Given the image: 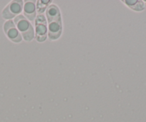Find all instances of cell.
<instances>
[{
	"mask_svg": "<svg viewBox=\"0 0 146 122\" xmlns=\"http://www.w3.org/2000/svg\"><path fill=\"white\" fill-rule=\"evenodd\" d=\"M62 21H52L49 22V36L51 40L59 38L62 33Z\"/></svg>",
	"mask_w": 146,
	"mask_h": 122,
	"instance_id": "5",
	"label": "cell"
},
{
	"mask_svg": "<svg viewBox=\"0 0 146 122\" xmlns=\"http://www.w3.org/2000/svg\"><path fill=\"white\" fill-rule=\"evenodd\" d=\"M24 14L30 21H33L36 17L35 6L32 2H27L25 5L24 7Z\"/></svg>",
	"mask_w": 146,
	"mask_h": 122,
	"instance_id": "7",
	"label": "cell"
},
{
	"mask_svg": "<svg viewBox=\"0 0 146 122\" xmlns=\"http://www.w3.org/2000/svg\"><path fill=\"white\" fill-rule=\"evenodd\" d=\"M36 39L39 42H43L47 37V22L43 15H39L35 21Z\"/></svg>",
	"mask_w": 146,
	"mask_h": 122,
	"instance_id": "3",
	"label": "cell"
},
{
	"mask_svg": "<svg viewBox=\"0 0 146 122\" xmlns=\"http://www.w3.org/2000/svg\"><path fill=\"white\" fill-rule=\"evenodd\" d=\"M18 30L22 35L26 41H30L34 37V29L32 25L27 20L23 15H18L14 19Z\"/></svg>",
	"mask_w": 146,
	"mask_h": 122,
	"instance_id": "1",
	"label": "cell"
},
{
	"mask_svg": "<svg viewBox=\"0 0 146 122\" xmlns=\"http://www.w3.org/2000/svg\"><path fill=\"white\" fill-rule=\"evenodd\" d=\"M127 6L136 11H141L144 9L145 4L142 1H124Z\"/></svg>",
	"mask_w": 146,
	"mask_h": 122,
	"instance_id": "8",
	"label": "cell"
},
{
	"mask_svg": "<svg viewBox=\"0 0 146 122\" xmlns=\"http://www.w3.org/2000/svg\"><path fill=\"white\" fill-rule=\"evenodd\" d=\"M22 1H12L2 11V17L5 19H10L19 15L22 10Z\"/></svg>",
	"mask_w": 146,
	"mask_h": 122,
	"instance_id": "2",
	"label": "cell"
},
{
	"mask_svg": "<svg viewBox=\"0 0 146 122\" xmlns=\"http://www.w3.org/2000/svg\"><path fill=\"white\" fill-rule=\"evenodd\" d=\"M46 15H47L49 22H52V21H62L61 15H60L59 8L55 5H50L47 8Z\"/></svg>",
	"mask_w": 146,
	"mask_h": 122,
	"instance_id": "6",
	"label": "cell"
},
{
	"mask_svg": "<svg viewBox=\"0 0 146 122\" xmlns=\"http://www.w3.org/2000/svg\"><path fill=\"white\" fill-rule=\"evenodd\" d=\"M51 1H40V2H37V10L38 12L42 13V12H44V9L46 8V7L48 5V3H50Z\"/></svg>",
	"mask_w": 146,
	"mask_h": 122,
	"instance_id": "9",
	"label": "cell"
},
{
	"mask_svg": "<svg viewBox=\"0 0 146 122\" xmlns=\"http://www.w3.org/2000/svg\"><path fill=\"white\" fill-rule=\"evenodd\" d=\"M4 30L9 40L14 43H19L22 40V35L13 21H7L4 25Z\"/></svg>",
	"mask_w": 146,
	"mask_h": 122,
	"instance_id": "4",
	"label": "cell"
}]
</instances>
